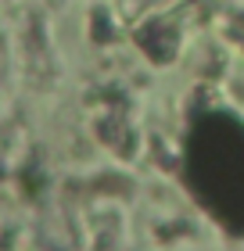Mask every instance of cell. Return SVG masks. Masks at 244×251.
<instances>
[{"label":"cell","instance_id":"cell-1","mask_svg":"<svg viewBox=\"0 0 244 251\" xmlns=\"http://www.w3.org/2000/svg\"><path fill=\"white\" fill-rule=\"evenodd\" d=\"M183 176L197 204L230 233H244V122L208 111L187 133Z\"/></svg>","mask_w":244,"mask_h":251}]
</instances>
